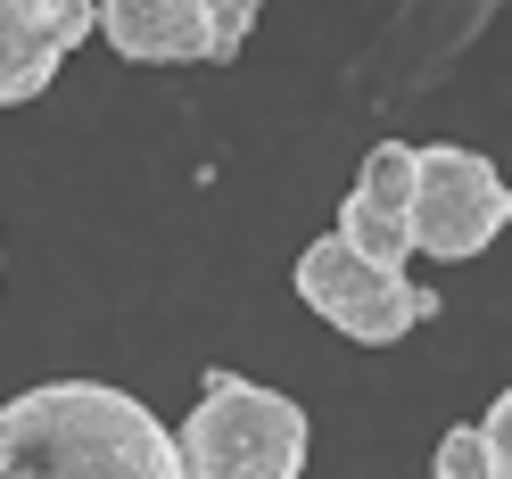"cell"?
<instances>
[{
  "label": "cell",
  "instance_id": "cell-1",
  "mask_svg": "<svg viewBox=\"0 0 512 479\" xmlns=\"http://www.w3.org/2000/svg\"><path fill=\"white\" fill-rule=\"evenodd\" d=\"M0 479H182L174 430L108 380H42L0 405Z\"/></svg>",
  "mask_w": 512,
  "mask_h": 479
},
{
  "label": "cell",
  "instance_id": "cell-2",
  "mask_svg": "<svg viewBox=\"0 0 512 479\" xmlns=\"http://www.w3.org/2000/svg\"><path fill=\"white\" fill-rule=\"evenodd\" d=\"M174 455H182V479H298L306 405L281 389H256L240 372H207V397L190 405Z\"/></svg>",
  "mask_w": 512,
  "mask_h": 479
},
{
  "label": "cell",
  "instance_id": "cell-3",
  "mask_svg": "<svg viewBox=\"0 0 512 479\" xmlns=\"http://www.w3.org/2000/svg\"><path fill=\"white\" fill-rule=\"evenodd\" d=\"M504 174L488 166L479 149H413V199H405V240L438 265H463L479 257L496 232H504Z\"/></svg>",
  "mask_w": 512,
  "mask_h": 479
},
{
  "label": "cell",
  "instance_id": "cell-4",
  "mask_svg": "<svg viewBox=\"0 0 512 479\" xmlns=\"http://www.w3.org/2000/svg\"><path fill=\"white\" fill-rule=\"evenodd\" d=\"M298 298L323 314L331 331H347L356 347H389V339H405L413 323H430V314H438L430 290H413V281L389 273V265L347 257L339 240H314L306 257H298Z\"/></svg>",
  "mask_w": 512,
  "mask_h": 479
},
{
  "label": "cell",
  "instance_id": "cell-5",
  "mask_svg": "<svg viewBox=\"0 0 512 479\" xmlns=\"http://www.w3.org/2000/svg\"><path fill=\"white\" fill-rule=\"evenodd\" d=\"M256 9L248 0H108L100 9V34L116 58L133 67H223L240 42H248Z\"/></svg>",
  "mask_w": 512,
  "mask_h": 479
},
{
  "label": "cell",
  "instance_id": "cell-6",
  "mask_svg": "<svg viewBox=\"0 0 512 479\" xmlns=\"http://www.w3.org/2000/svg\"><path fill=\"white\" fill-rule=\"evenodd\" d=\"M100 34V9L83 0H0V108L50 91L67 50Z\"/></svg>",
  "mask_w": 512,
  "mask_h": 479
},
{
  "label": "cell",
  "instance_id": "cell-7",
  "mask_svg": "<svg viewBox=\"0 0 512 479\" xmlns=\"http://www.w3.org/2000/svg\"><path fill=\"white\" fill-rule=\"evenodd\" d=\"M430 471H438V479H504V471H496V455L479 446V430H446Z\"/></svg>",
  "mask_w": 512,
  "mask_h": 479
},
{
  "label": "cell",
  "instance_id": "cell-8",
  "mask_svg": "<svg viewBox=\"0 0 512 479\" xmlns=\"http://www.w3.org/2000/svg\"><path fill=\"white\" fill-rule=\"evenodd\" d=\"M479 446H488L496 471L512 479V397H496V405H488V422H479Z\"/></svg>",
  "mask_w": 512,
  "mask_h": 479
}]
</instances>
